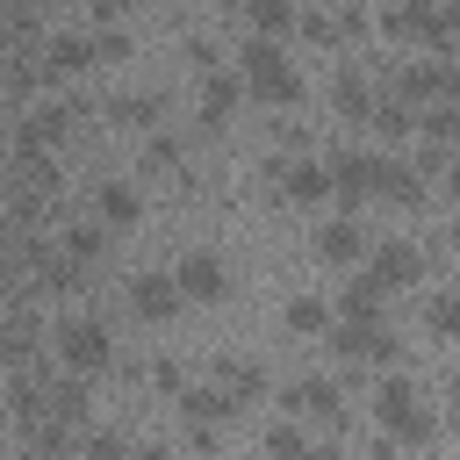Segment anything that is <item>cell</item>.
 Listing matches in <instances>:
<instances>
[{
	"label": "cell",
	"mask_w": 460,
	"mask_h": 460,
	"mask_svg": "<svg viewBox=\"0 0 460 460\" xmlns=\"http://www.w3.org/2000/svg\"><path fill=\"white\" fill-rule=\"evenodd\" d=\"M144 172H151V180H187V151H180V137H158V129H151V144H144Z\"/></svg>",
	"instance_id": "cell-23"
},
{
	"label": "cell",
	"mask_w": 460,
	"mask_h": 460,
	"mask_svg": "<svg viewBox=\"0 0 460 460\" xmlns=\"http://www.w3.org/2000/svg\"><path fill=\"white\" fill-rule=\"evenodd\" d=\"M367 122H374L388 144H410V137H417V101H402V93H381Z\"/></svg>",
	"instance_id": "cell-18"
},
{
	"label": "cell",
	"mask_w": 460,
	"mask_h": 460,
	"mask_svg": "<svg viewBox=\"0 0 460 460\" xmlns=\"http://www.w3.org/2000/svg\"><path fill=\"white\" fill-rule=\"evenodd\" d=\"M129 309H137L144 323H172V316H180V280H172V273H137V280H129Z\"/></svg>",
	"instance_id": "cell-10"
},
{
	"label": "cell",
	"mask_w": 460,
	"mask_h": 460,
	"mask_svg": "<svg viewBox=\"0 0 460 460\" xmlns=\"http://www.w3.org/2000/svg\"><path fill=\"white\" fill-rule=\"evenodd\" d=\"M172 280H180V302H223L230 295V266L216 252H180Z\"/></svg>",
	"instance_id": "cell-5"
},
{
	"label": "cell",
	"mask_w": 460,
	"mask_h": 460,
	"mask_svg": "<svg viewBox=\"0 0 460 460\" xmlns=\"http://www.w3.org/2000/svg\"><path fill=\"white\" fill-rule=\"evenodd\" d=\"M43 345H50V331H43V316H36V309H14V316L0 323V352H7L22 374L43 359Z\"/></svg>",
	"instance_id": "cell-11"
},
{
	"label": "cell",
	"mask_w": 460,
	"mask_h": 460,
	"mask_svg": "<svg viewBox=\"0 0 460 460\" xmlns=\"http://www.w3.org/2000/svg\"><path fill=\"white\" fill-rule=\"evenodd\" d=\"M237 65H244V86H252L259 101H273V108H288V101L302 93V79H295V65H288L280 36H252V43L237 50Z\"/></svg>",
	"instance_id": "cell-2"
},
{
	"label": "cell",
	"mask_w": 460,
	"mask_h": 460,
	"mask_svg": "<svg viewBox=\"0 0 460 460\" xmlns=\"http://www.w3.org/2000/svg\"><path fill=\"white\" fill-rule=\"evenodd\" d=\"M453 417H460V374H453Z\"/></svg>",
	"instance_id": "cell-34"
},
{
	"label": "cell",
	"mask_w": 460,
	"mask_h": 460,
	"mask_svg": "<svg viewBox=\"0 0 460 460\" xmlns=\"http://www.w3.org/2000/svg\"><path fill=\"white\" fill-rule=\"evenodd\" d=\"M402 7H431V0H402Z\"/></svg>",
	"instance_id": "cell-35"
},
{
	"label": "cell",
	"mask_w": 460,
	"mask_h": 460,
	"mask_svg": "<svg viewBox=\"0 0 460 460\" xmlns=\"http://www.w3.org/2000/svg\"><path fill=\"white\" fill-rule=\"evenodd\" d=\"M288 410H302V417H323V424H331V417L345 410V388H338V381H323V374H309V381H295V388H288Z\"/></svg>",
	"instance_id": "cell-16"
},
{
	"label": "cell",
	"mask_w": 460,
	"mask_h": 460,
	"mask_svg": "<svg viewBox=\"0 0 460 460\" xmlns=\"http://www.w3.org/2000/svg\"><path fill=\"white\" fill-rule=\"evenodd\" d=\"M58 252H65V259H79V266H93V259L108 252V223H101V216H93V223H86V216L58 223Z\"/></svg>",
	"instance_id": "cell-15"
},
{
	"label": "cell",
	"mask_w": 460,
	"mask_h": 460,
	"mask_svg": "<svg viewBox=\"0 0 460 460\" xmlns=\"http://www.w3.org/2000/svg\"><path fill=\"white\" fill-rule=\"evenodd\" d=\"M93 216H101L108 230H137V223H144V194H137L129 180H101V187H93Z\"/></svg>",
	"instance_id": "cell-13"
},
{
	"label": "cell",
	"mask_w": 460,
	"mask_h": 460,
	"mask_svg": "<svg viewBox=\"0 0 460 460\" xmlns=\"http://www.w3.org/2000/svg\"><path fill=\"white\" fill-rule=\"evenodd\" d=\"M237 101H244V79H230L223 65L201 72V129H223V122L237 115Z\"/></svg>",
	"instance_id": "cell-14"
},
{
	"label": "cell",
	"mask_w": 460,
	"mask_h": 460,
	"mask_svg": "<svg viewBox=\"0 0 460 460\" xmlns=\"http://www.w3.org/2000/svg\"><path fill=\"white\" fill-rule=\"evenodd\" d=\"M367 223L359 216H331L323 230H316V259H331V266H352V259H367Z\"/></svg>",
	"instance_id": "cell-12"
},
{
	"label": "cell",
	"mask_w": 460,
	"mask_h": 460,
	"mask_svg": "<svg viewBox=\"0 0 460 460\" xmlns=\"http://www.w3.org/2000/svg\"><path fill=\"white\" fill-rule=\"evenodd\" d=\"M273 144H288V151H302V144H309V129H302V122H288V115H273Z\"/></svg>",
	"instance_id": "cell-29"
},
{
	"label": "cell",
	"mask_w": 460,
	"mask_h": 460,
	"mask_svg": "<svg viewBox=\"0 0 460 460\" xmlns=\"http://www.w3.org/2000/svg\"><path fill=\"white\" fill-rule=\"evenodd\" d=\"M151 381H158V388H165V395H180V388H187V374H180V367H172V359H158V367H151Z\"/></svg>",
	"instance_id": "cell-30"
},
{
	"label": "cell",
	"mask_w": 460,
	"mask_h": 460,
	"mask_svg": "<svg viewBox=\"0 0 460 460\" xmlns=\"http://www.w3.org/2000/svg\"><path fill=\"white\" fill-rule=\"evenodd\" d=\"M86 14H93V22H115V14H122V0H86Z\"/></svg>",
	"instance_id": "cell-32"
},
{
	"label": "cell",
	"mask_w": 460,
	"mask_h": 460,
	"mask_svg": "<svg viewBox=\"0 0 460 460\" xmlns=\"http://www.w3.org/2000/svg\"><path fill=\"white\" fill-rule=\"evenodd\" d=\"M381 295H388V288H381L374 273H352V280L338 288V309H345V316H359V323H374V316H381Z\"/></svg>",
	"instance_id": "cell-21"
},
{
	"label": "cell",
	"mask_w": 460,
	"mask_h": 460,
	"mask_svg": "<svg viewBox=\"0 0 460 460\" xmlns=\"http://www.w3.org/2000/svg\"><path fill=\"white\" fill-rule=\"evenodd\" d=\"M50 359H58L65 374H79V381H101V374L115 367V331H108L101 316H58Z\"/></svg>",
	"instance_id": "cell-1"
},
{
	"label": "cell",
	"mask_w": 460,
	"mask_h": 460,
	"mask_svg": "<svg viewBox=\"0 0 460 460\" xmlns=\"http://www.w3.org/2000/svg\"><path fill=\"white\" fill-rule=\"evenodd\" d=\"M180 402V417H194V424H216V417H237V395L216 381V388H180L172 395Z\"/></svg>",
	"instance_id": "cell-19"
},
{
	"label": "cell",
	"mask_w": 460,
	"mask_h": 460,
	"mask_svg": "<svg viewBox=\"0 0 460 460\" xmlns=\"http://www.w3.org/2000/svg\"><path fill=\"white\" fill-rule=\"evenodd\" d=\"M288 331H302V338H323V331H331V309H323L316 295H295V302H288Z\"/></svg>",
	"instance_id": "cell-25"
},
{
	"label": "cell",
	"mask_w": 460,
	"mask_h": 460,
	"mask_svg": "<svg viewBox=\"0 0 460 460\" xmlns=\"http://www.w3.org/2000/svg\"><path fill=\"white\" fill-rule=\"evenodd\" d=\"M367 273H374L381 288H417V280H424V252H417V244H402V237L367 244Z\"/></svg>",
	"instance_id": "cell-8"
},
{
	"label": "cell",
	"mask_w": 460,
	"mask_h": 460,
	"mask_svg": "<svg viewBox=\"0 0 460 460\" xmlns=\"http://www.w3.org/2000/svg\"><path fill=\"white\" fill-rule=\"evenodd\" d=\"M266 172H273V187H280L288 201H331V165H316L309 151H295V158H273Z\"/></svg>",
	"instance_id": "cell-7"
},
{
	"label": "cell",
	"mask_w": 460,
	"mask_h": 460,
	"mask_svg": "<svg viewBox=\"0 0 460 460\" xmlns=\"http://www.w3.org/2000/svg\"><path fill=\"white\" fill-rule=\"evenodd\" d=\"M108 122H122V129H158V122H165V101H158V93H115V101H108Z\"/></svg>",
	"instance_id": "cell-20"
},
{
	"label": "cell",
	"mask_w": 460,
	"mask_h": 460,
	"mask_svg": "<svg viewBox=\"0 0 460 460\" xmlns=\"http://www.w3.org/2000/svg\"><path fill=\"white\" fill-rule=\"evenodd\" d=\"M266 453H309V431L295 417H280V424H266Z\"/></svg>",
	"instance_id": "cell-27"
},
{
	"label": "cell",
	"mask_w": 460,
	"mask_h": 460,
	"mask_svg": "<svg viewBox=\"0 0 460 460\" xmlns=\"http://www.w3.org/2000/svg\"><path fill=\"white\" fill-rule=\"evenodd\" d=\"M36 7H50V0H36Z\"/></svg>",
	"instance_id": "cell-36"
},
{
	"label": "cell",
	"mask_w": 460,
	"mask_h": 460,
	"mask_svg": "<svg viewBox=\"0 0 460 460\" xmlns=\"http://www.w3.org/2000/svg\"><path fill=\"white\" fill-rule=\"evenodd\" d=\"M187 58H194V65H201V72H216V65H223V58H216V43H208V36H194V43H187Z\"/></svg>",
	"instance_id": "cell-31"
},
{
	"label": "cell",
	"mask_w": 460,
	"mask_h": 460,
	"mask_svg": "<svg viewBox=\"0 0 460 460\" xmlns=\"http://www.w3.org/2000/svg\"><path fill=\"white\" fill-rule=\"evenodd\" d=\"M438 180H446V194H453V201H460V151H453V165H446V172H438Z\"/></svg>",
	"instance_id": "cell-33"
},
{
	"label": "cell",
	"mask_w": 460,
	"mask_h": 460,
	"mask_svg": "<svg viewBox=\"0 0 460 460\" xmlns=\"http://www.w3.org/2000/svg\"><path fill=\"white\" fill-rule=\"evenodd\" d=\"M374 187H381V151H338L331 158V194H345V208L367 201Z\"/></svg>",
	"instance_id": "cell-9"
},
{
	"label": "cell",
	"mask_w": 460,
	"mask_h": 460,
	"mask_svg": "<svg viewBox=\"0 0 460 460\" xmlns=\"http://www.w3.org/2000/svg\"><path fill=\"white\" fill-rule=\"evenodd\" d=\"M424 323H431L438 338H460V295H453V288H431V295H424Z\"/></svg>",
	"instance_id": "cell-24"
},
{
	"label": "cell",
	"mask_w": 460,
	"mask_h": 460,
	"mask_svg": "<svg viewBox=\"0 0 460 460\" xmlns=\"http://www.w3.org/2000/svg\"><path fill=\"white\" fill-rule=\"evenodd\" d=\"M323 338H331V352H338L345 367H359V359H374V367H388V359L402 352V345H395V338L381 331V316H374V323H359V316H345V323H331Z\"/></svg>",
	"instance_id": "cell-4"
},
{
	"label": "cell",
	"mask_w": 460,
	"mask_h": 460,
	"mask_svg": "<svg viewBox=\"0 0 460 460\" xmlns=\"http://www.w3.org/2000/svg\"><path fill=\"white\" fill-rule=\"evenodd\" d=\"M295 14H302V0H252V29L259 36H280Z\"/></svg>",
	"instance_id": "cell-26"
},
{
	"label": "cell",
	"mask_w": 460,
	"mask_h": 460,
	"mask_svg": "<svg viewBox=\"0 0 460 460\" xmlns=\"http://www.w3.org/2000/svg\"><path fill=\"white\" fill-rule=\"evenodd\" d=\"M331 101H338V115H345V122H367V115H374V86H367V72H359V65H338Z\"/></svg>",
	"instance_id": "cell-17"
},
{
	"label": "cell",
	"mask_w": 460,
	"mask_h": 460,
	"mask_svg": "<svg viewBox=\"0 0 460 460\" xmlns=\"http://www.w3.org/2000/svg\"><path fill=\"white\" fill-rule=\"evenodd\" d=\"M36 65H43V79H50V86H58V79H79V72L93 65V36L58 29V36H43V43H36Z\"/></svg>",
	"instance_id": "cell-6"
},
{
	"label": "cell",
	"mask_w": 460,
	"mask_h": 460,
	"mask_svg": "<svg viewBox=\"0 0 460 460\" xmlns=\"http://www.w3.org/2000/svg\"><path fill=\"white\" fill-rule=\"evenodd\" d=\"M122 58H129V36L122 29H101L93 36V65H122Z\"/></svg>",
	"instance_id": "cell-28"
},
{
	"label": "cell",
	"mask_w": 460,
	"mask_h": 460,
	"mask_svg": "<svg viewBox=\"0 0 460 460\" xmlns=\"http://www.w3.org/2000/svg\"><path fill=\"white\" fill-rule=\"evenodd\" d=\"M374 410H381V424H388L395 438H410V446L438 431V424H431V410L417 402V381H410V374H388V381H381V395H374Z\"/></svg>",
	"instance_id": "cell-3"
},
{
	"label": "cell",
	"mask_w": 460,
	"mask_h": 460,
	"mask_svg": "<svg viewBox=\"0 0 460 460\" xmlns=\"http://www.w3.org/2000/svg\"><path fill=\"white\" fill-rule=\"evenodd\" d=\"M216 381H223V388L237 395V410L266 395V367H252V359H216Z\"/></svg>",
	"instance_id": "cell-22"
}]
</instances>
